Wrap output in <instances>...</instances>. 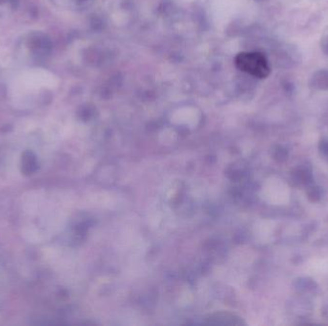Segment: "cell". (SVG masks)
<instances>
[{
	"instance_id": "6da1fadb",
	"label": "cell",
	"mask_w": 328,
	"mask_h": 326,
	"mask_svg": "<svg viewBox=\"0 0 328 326\" xmlns=\"http://www.w3.org/2000/svg\"><path fill=\"white\" fill-rule=\"evenodd\" d=\"M235 65L240 71L258 79L267 78L271 72L268 60L261 53H240L235 58Z\"/></svg>"
}]
</instances>
